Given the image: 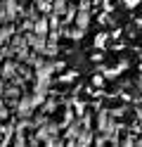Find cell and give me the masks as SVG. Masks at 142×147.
<instances>
[{"label":"cell","mask_w":142,"mask_h":147,"mask_svg":"<svg viewBox=\"0 0 142 147\" xmlns=\"http://www.w3.org/2000/svg\"><path fill=\"white\" fill-rule=\"evenodd\" d=\"M95 45H97V48L100 45H107V33H100L97 38H95Z\"/></svg>","instance_id":"1"},{"label":"cell","mask_w":142,"mask_h":147,"mask_svg":"<svg viewBox=\"0 0 142 147\" xmlns=\"http://www.w3.org/2000/svg\"><path fill=\"white\" fill-rule=\"evenodd\" d=\"M140 0H126V7H137Z\"/></svg>","instance_id":"2"},{"label":"cell","mask_w":142,"mask_h":147,"mask_svg":"<svg viewBox=\"0 0 142 147\" xmlns=\"http://www.w3.org/2000/svg\"><path fill=\"white\" fill-rule=\"evenodd\" d=\"M140 69H142V67H140Z\"/></svg>","instance_id":"3"}]
</instances>
